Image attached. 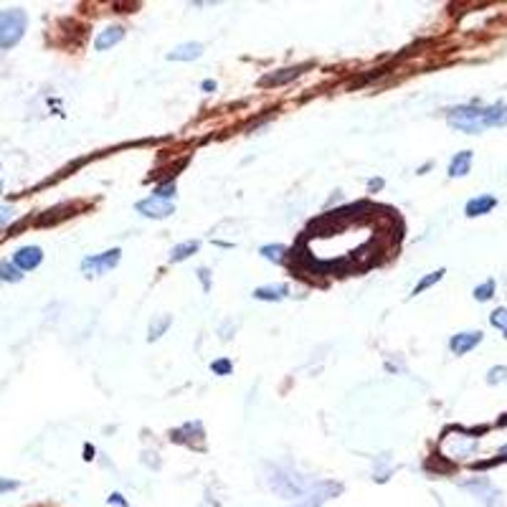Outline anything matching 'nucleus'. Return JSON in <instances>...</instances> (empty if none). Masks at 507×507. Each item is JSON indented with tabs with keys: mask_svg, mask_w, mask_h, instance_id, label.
I'll return each mask as SVG.
<instances>
[{
	"mask_svg": "<svg viewBox=\"0 0 507 507\" xmlns=\"http://www.w3.org/2000/svg\"><path fill=\"white\" fill-rule=\"evenodd\" d=\"M26 26H28V18H26L21 8L0 10V49L3 51L13 49L23 38V33H26Z\"/></svg>",
	"mask_w": 507,
	"mask_h": 507,
	"instance_id": "obj_2",
	"label": "nucleus"
},
{
	"mask_svg": "<svg viewBox=\"0 0 507 507\" xmlns=\"http://www.w3.org/2000/svg\"><path fill=\"white\" fill-rule=\"evenodd\" d=\"M168 327H170V315H160L157 320H153V323H150V330H147V340L153 343V340L162 338V332L168 330Z\"/></svg>",
	"mask_w": 507,
	"mask_h": 507,
	"instance_id": "obj_14",
	"label": "nucleus"
},
{
	"mask_svg": "<svg viewBox=\"0 0 507 507\" xmlns=\"http://www.w3.org/2000/svg\"><path fill=\"white\" fill-rule=\"evenodd\" d=\"M200 249L198 241H185V243H178L175 249L170 251V261H185V259L191 257V254H196V251Z\"/></svg>",
	"mask_w": 507,
	"mask_h": 507,
	"instance_id": "obj_13",
	"label": "nucleus"
},
{
	"mask_svg": "<svg viewBox=\"0 0 507 507\" xmlns=\"http://www.w3.org/2000/svg\"><path fill=\"white\" fill-rule=\"evenodd\" d=\"M490 323H492L495 327H497V330H500L502 335L507 338V309L505 307H497V309H495L492 315H490Z\"/></svg>",
	"mask_w": 507,
	"mask_h": 507,
	"instance_id": "obj_17",
	"label": "nucleus"
},
{
	"mask_svg": "<svg viewBox=\"0 0 507 507\" xmlns=\"http://www.w3.org/2000/svg\"><path fill=\"white\" fill-rule=\"evenodd\" d=\"M495 297V282L492 280H487L485 284H479L477 289H474V300L477 302H487V300H492Z\"/></svg>",
	"mask_w": 507,
	"mask_h": 507,
	"instance_id": "obj_19",
	"label": "nucleus"
},
{
	"mask_svg": "<svg viewBox=\"0 0 507 507\" xmlns=\"http://www.w3.org/2000/svg\"><path fill=\"white\" fill-rule=\"evenodd\" d=\"M284 254H287V249H284V246H280V243L261 246V257L269 259V261H277V264H282V261H284Z\"/></svg>",
	"mask_w": 507,
	"mask_h": 507,
	"instance_id": "obj_15",
	"label": "nucleus"
},
{
	"mask_svg": "<svg viewBox=\"0 0 507 507\" xmlns=\"http://www.w3.org/2000/svg\"><path fill=\"white\" fill-rule=\"evenodd\" d=\"M18 487V482H10V479H3L0 482V492H8V490H15Z\"/></svg>",
	"mask_w": 507,
	"mask_h": 507,
	"instance_id": "obj_25",
	"label": "nucleus"
},
{
	"mask_svg": "<svg viewBox=\"0 0 507 507\" xmlns=\"http://www.w3.org/2000/svg\"><path fill=\"white\" fill-rule=\"evenodd\" d=\"M21 269L10 261H0V280L3 282H21Z\"/></svg>",
	"mask_w": 507,
	"mask_h": 507,
	"instance_id": "obj_16",
	"label": "nucleus"
},
{
	"mask_svg": "<svg viewBox=\"0 0 507 507\" xmlns=\"http://www.w3.org/2000/svg\"><path fill=\"white\" fill-rule=\"evenodd\" d=\"M0 191H3V183H0Z\"/></svg>",
	"mask_w": 507,
	"mask_h": 507,
	"instance_id": "obj_30",
	"label": "nucleus"
},
{
	"mask_svg": "<svg viewBox=\"0 0 507 507\" xmlns=\"http://www.w3.org/2000/svg\"><path fill=\"white\" fill-rule=\"evenodd\" d=\"M119 259H122V251L119 249L94 254V257H87L81 261V272L87 274V277H96V274H104V272H110V269H114V266L119 264Z\"/></svg>",
	"mask_w": 507,
	"mask_h": 507,
	"instance_id": "obj_3",
	"label": "nucleus"
},
{
	"mask_svg": "<svg viewBox=\"0 0 507 507\" xmlns=\"http://www.w3.org/2000/svg\"><path fill=\"white\" fill-rule=\"evenodd\" d=\"M500 454H502V456H505V459H507V447H502V449H500Z\"/></svg>",
	"mask_w": 507,
	"mask_h": 507,
	"instance_id": "obj_29",
	"label": "nucleus"
},
{
	"mask_svg": "<svg viewBox=\"0 0 507 507\" xmlns=\"http://www.w3.org/2000/svg\"><path fill=\"white\" fill-rule=\"evenodd\" d=\"M44 261V251L41 246H23L13 254V264L21 269V272H31V269H36L38 264Z\"/></svg>",
	"mask_w": 507,
	"mask_h": 507,
	"instance_id": "obj_5",
	"label": "nucleus"
},
{
	"mask_svg": "<svg viewBox=\"0 0 507 507\" xmlns=\"http://www.w3.org/2000/svg\"><path fill=\"white\" fill-rule=\"evenodd\" d=\"M507 378V368H492L490 375H487V381L490 383H497V381H505Z\"/></svg>",
	"mask_w": 507,
	"mask_h": 507,
	"instance_id": "obj_22",
	"label": "nucleus"
},
{
	"mask_svg": "<svg viewBox=\"0 0 507 507\" xmlns=\"http://www.w3.org/2000/svg\"><path fill=\"white\" fill-rule=\"evenodd\" d=\"M449 125L462 132L477 135L487 127L507 125V104H490V107H454L449 110Z\"/></svg>",
	"mask_w": 507,
	"mask_h": 507,
	"instance_id": "obj_1",
	"label": "nucleus"
},
{
	"mask_svg": "<svg viewBox=\"0 0 507 507\" xmlns=\"http://www.w3.org/2000/svg\"><path fill=\"white\" fill-rule=\"evenodd\" d=\"M495 206H497V200H495L492 196H479V198H472L470 203H467L464 214L470 216V218H477V216L490 214V211H492Z\"/></svg>",
	"mask_w": 507,
	"mask_h": 507,
	"instance_id": "obj_10",
	"label": "nucleus"
},
{
	"mask_svg": "<svg viewBox=\"0 0 507 507\" xmlns=\"http://www.w3.org/2000/svg\"><path fill=\"white\" fill-rule=\"evenodd\" d=\"M137 211L147 218H168V216L175 214V206L170 200H160V198H145L137 203Z\"/></svg>",
	"mask_w": 507,
	"mask_h": 507,
	"instance_id": "obj_4",
	"label": "nucleus"
},
{
	"mask_svg": "<svg viewBox=\"0 0 507 507\" xmlns=\"http://www.w3.org/2000/svg\"><path fill=\"white\" fill-rule=\"evenodd\" d=\"M289 294V289L284 284H269V287H259L254 289V300L261 302H282Z\"/></svg>",
	"mask_w": 507,
	"mask_h": 507,
	"instance_id": "obj_11",
	"label": "nucleus"
},
{
	"mask_svg": "<svg viewBox=\"0 0 507 507\" xmlns=\"http://www.w3.org/2000/svg\"><path fill=\"white\" fill-rule=\"evenodd\" d=\"M441 277H444V269H439V272H431V274H429V277H424V280H421L419 284L413 287V294H421V292H424V289L434 287L436 282H441Z\"/></svg>",
	"mask_w": 507,
	"mask_h": 507,
	"instance_id": "obj_18",
	"label": "nucleus"
},
{
	"mask_svg": "<svg viewBox=\"0 0 507 507\" xmlns=\"http://www.w3.org/2000/svg\"><path fill=\"white\" fill-rule=\"evenodd\" d=\"M470 168H472V150H462L459 155H454V160L449 165V175L462 178L470 173Z\"/></svg>",
	"mask_w": 507,
	"mask_h": 507,
	"instance_id": "obj_12",
	"label": "nucleus"
},
{
	"mask_svg": "<svg viewBox=\"0 0 507 507\" xmlns=\"http://www.w3.org/2000/svg\"><path fill=\"white\" fill-rule=\"evenodd\" d=\"M175 196V183H165L160 185V188H155L153 198H160V200H170Z\"/></svg>",
	"mask_w": 507,
	"mask_h": 507,
	"instance_id": "obj_20",
	"label": "nucleus"
},
{
	"mask_svg": "<svg viewBox=\"0 0 507 507\" xmlns=\"http://www.w3.org/2000/svg\"><path fill=\"white\" fill-rule=\"evenodd\" d=\"M368 188H370V191H381V188H383V180H381V178H373V180L368 183Z\"/></svg>",
	"mask_w": 507,
	"mask_h": 507,
	"instance_id": "obj_26",
	"label": "nucleus"
},
{
	"mask_svg": "<svg viewBox=\"0 0 507 507\" xmlns=\"http://www.w3.org/2000/svg\"><path fill=\"white\" fill-rule=\"evenodd\" d=\"M200 53H203V46L191 41V44L175 46V49L168 53V61H196V59H200Z\"/></svg>",
	"mask_w": 507,
	"mask_h": 507,
	"instance_id": "obj_9",
	"label": "nucleus"
},
{
	"mask_svg": "<svg viewBox=\"0 0 507 507\" xmlns=\"http://www.w3.org/2000/svg\"><path fill=\"white\" fill-rule=\"evenodd\" d=\"M10 218H13V208H10V206H0V228L6 226Z\"/></svg>",
	"mask_w": 507,
	"mask_h": 507,
	"instance_id": "obj_23",
	"label": "nucleus"
},
{
	"mask_svg": "<svg viewBox=\"0 0 507 507\" xmlns=\"http://www.w3.org/2000/svg\"><path fill=\"white\" fill-rule=\"evenodd\" d=\"M125 38V28H119V26H110V28H104L99 36L94 38V49L96 51H107L112 49L114 44H119Z\"/></svg>",
	"mask_w": 507,
	"mask_h": 507,
	"instance_id": "obj_7",
	"label": "nucleus"
},
{
	"mask_svg": "<svg viewBox=\"0 0 507 507\" xmlns=\"http://www.w3.org/2000/svg\"><path fill=\"white\" fill-rule=\"evenodd\" d=\"M479 343H482V332L472 330V332H459V335H454V338L449 340V347H452V353L454 355H464V353H470V350H474Z\"/></svg>",
	"mask_w": 507,
	"mask_h": 507,
	"instance_id": "obj_6",
	"label": "nucleus"
},
{
	"mask_svg": "<svg viewBox=\"0 0 507 507\" xmlns=\"http://www.w3.org/2000/svg\"><path fill=\"white\" fill-rule=\"evenodd\" d=\"M307 67H292V69H282V71H274L269 74V76H264V79L259 81L261 87H280V84H287V81L297 79L302 71H304Z\"/></svg>",
	"mask_w": 507,
	"mask_h": 507,
	"instance_id": "obj_8",
	"label": "nucleus"
},
{
	"mask_svg": "<svg viewBox=\"0 0 507 507\" xmlns=\"http://www.w3.org/2000/svg\"><path fill=\"white\" fill-rule=\"evenodd\" d=\"M211 370H214L216 375H231V361H214L211 363Z\"/></svg>",
	"mask_w": 507,
	"mask_h": 507,
	"instance_id": "obj_21",
	"label": "nucleus"
},
{
	"mask_svg": "<svg viewBox=\"0 0 507 507\" xmlns=\"http://www.w3.org/2000/svg\"><path fill=\"white\" fill-rule=\"evenodd\" d=\"M110 505H119V507H127L125 502H122V497H119V495H112V497H110Z\"/></svg>",
	"mask_w": 507,
	"mask_h": 507,
	"instance_id": "obj_27",
	"label": "nucleus"
},
{
	"mask_svg": "<svg viewBox=\"0 0 507 507\" xmlns=\"http://www.w3.org/2000/svg\"><path fill=\"white\" fill-rule=\"evenodd\" d=\"M200 87L206 89V92H214V89H216V81H211V79H208V81H203V84H200Z\"/></svg>",
	"mask_w": 507,
	"mask_h": 507,
	"instance_id": "obj_28",
	"label": "nucleus"
},
{
	"mask_svg": "<svg viewBox=\"0 0 507 507\" xmlns=\"http://www.w3.org/2000/svg\"><path fill=\"white\" fill-rule=\"evenodd\" d=\"M200 282H203V287H211V272H208V269H206V266H203V269H200Z\"/></svg>",
	"mask_w": 507,
	"mask_h": 507,
	"instance_id": "obj_24",
	"label": "nucleus"
}]
</instances>
